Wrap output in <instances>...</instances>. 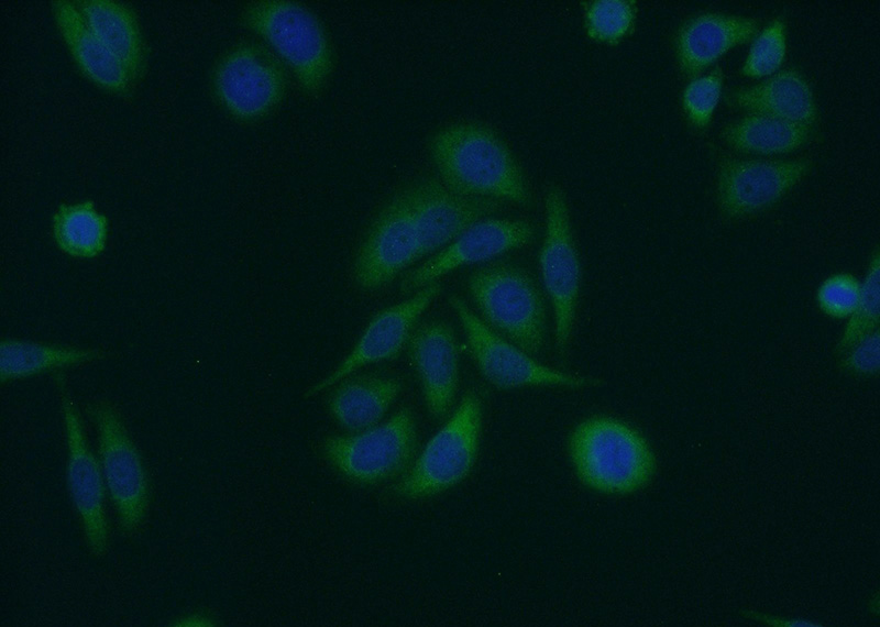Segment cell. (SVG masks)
I'll return each instance as SVG.
<instances>
[{"mask_svg": "<svg viewBox=\"0 0 880 627\" xmlns=\"http://www.w3.org/2000/svg\"><path fill=\"white\" fill-rule=\"evenodd\" d=\"M428 151L438 178L470 197L531 206L524 172L506 143L491 128L458 122L436 131Z\"/></svg>", "mask_w": 880, "mask_h": 627, "instance_id": "cell-1", "label": "cell"}, {"mask_svg": "<svg viewBox=\"0 0 880 627\" xmlns=\"http://www.w3.org/2000/svg\"><path fill=\"white\" fill-rule=\"evenodd\" d=\"M240 23L268 45L307 97L323 91L334 68L333 50L309 7L290 0L253 1L242 10Z\"/></svg>", "mask_w": 880, "mask_h": 627, "instance_id": "cell-2", "label": "cell"}, {"mask_svg": "<svg viewBox=\"0 0 880 627\" xmlns=\"http://www.w3.org/2000/svg\"><path fill=\"white\" fill-rule=\"evenodd\" d=\"M569 453L579 480L605 494L637 492L656 473V458L645 437L613 417L581 421L571 432Z\"/></svg>", "mask_w": 880, "mask_h": 627, "instance_id": "cell-3", "label": "cell"}, {"mask_svg": "<svg viewBox=\"0 0 880 627\" xmlns=\"http://www.w3.org/2000/svg\"><path fill=\"white\" fill-rule=\"evenodd\" d=\"M468 289L491 329L532 356L541 352L546 308L540 289L527 272L510 263L492 262L470 275Z\"/></svg>", "mask_w": 880, "mask_h": 627, "instance_id": "cell-4", "label": "cell"}, {"mask_svg": "<svg viewBox=\"0 0 880 627\" xmlns=\"http://www.w3.org/2000/svg\"><path fill=\"white\" fill-rule=\"evenodd\" d=\"M482 419V395L469 389L451 417L393 485L395 495L408 499L430 497L463 481L476 460Z\"/></svg>", "mask_w": 880, "mask_h": 627, "instance_id": "cell-5", "label": "cell"}, {"mask_svg": "<svg viewBox=\"0 0 880 627\" xmlns=\"http://www.w3.org/2000/svg\"><path fill=\"white\" fill-rule=\"evenodd\" d=\"M448 300L462 326L472 360L494 387L502 391L528 386L580 389L604 384L598 377L564 372L538 362L491 329L462 298L450 295Z\"/></svg>", "mask_w": 880, "mask_h": 627, "instance_id": "cell-6", "label": "cell"}, {"mask_svg": "<svg viewBox=\"0 0 880 627\" xmlns=\"http://www.w3.org/2000/svg\"><path fill=\"white\" fill-rule=\"evenodd\" d=\"M288 73L266 46L241 42L227 51L212 73L213 95L221 108L240 122L268 117L283 102Z\"/></svg>", "mask_w": 880, "mask_h": 627, "instance_id": "cell-7", "label": "cell"}, {"mask_svg": "<svg viewBox=\"0 0 880 627\" xmlns=\"http://www.w3.org/2000/svg\"><path fill=\"white\" fill-rule=\"evenodd\" d=\"M544 234L538 254L541 282L551 302L554 345L565 359L579 306L582 266L573 237L566 197L558 185L544 196Z\"/></svg>", "mask_w": 880, "mask_h": 627, "instance_id": "cell-8", "label": "cell"}, {"mask_svg": "<svg viewBox=\"0 0 880 627\" xmlns=\"http://www.w3.org/2000/svg\"><path fill=\"white\" fill-rule=\"evenodd\" d=\"M418 446L414 414L402 408L386 422L350 436L328 437L324 458L346 479L375 484L410 468Z\"/></svg>", "mask_w": 880, "mask_h": 627, "instance_id": "cell-9", "label": "cell"}, {"mask_svg": "<svg viewBox=\"0 0 880 627\" xmlns=\"http://www.w3.org/2000/svg\"><path fill=\"white\" fill-rule=\"evenodd\" d=\"M89 414L98 431L100 464L119 527L125 535H132L143 524L150 506V483L143 460L111 404L95 403Z\"/></svg>", "mask_w": 880, "mask_h": 627, "instance_id": "cell-10", "label": "cell"}, {"mask_svg": "<svg viewBox=\"0 0 880 627\" xmlns=\"http://www.w3.org/2000/svg\"><path fill=\"white\" fill-rule=\"evenodd\" d=\"M421 258L416 224L400 189L378 211L353 263L356 284L376 290Z\"/></svg>", "mask_w": 880, "mask_h": 627, "instance_id": "cell-11", "label": "cell"}, {"mask_svg": "<svg viewBox=\"0 0 880 627\" xmlns=\"http://www.w3.org/2000/svg\"><path fill=\"white\" fill-rule=\"evenodd\" d=\"M419 238L421 258L441 250L474 223L490 218L501 201L460 195L438 177H425L402 189Z\"/></svg>", "mask_w": 880, "mask_h": 627, "instance_id": "cell-12", "label": "cell"}, {"mask_svg": "<svg viewBox=\"0 0 880 627\" xmlns=\"http://www.w3.org/2000/svg\"><path fill=\"white\" fill-rule=\"evenodd\" d=\"M534 237L532 226L525 220L483 219L406 274L400 282V292L408 294L418 290L453 270L492 261L529 244Z\"/></svg>", "mask_w": 880, "mask_h": 627, "instance_id": "cell-13", "label": "cell"}, {"mask_svg": "<svg viewBox=\"0 0 880 627\" xmlns=\"http://www.w3.org/2000/svg\"><path fill=\"white\" fill-rule=\"evenodd\" d=\"M62 410L68 453V491L81 520L88 548L94 556L102 557L109 547V525L105 509L106 483L101 464L89 448L81 418L66 393L62 396Z\"/></svg>", "mask_w": 880, "mask_h": 627, "instance_id": "cell-14", "label": "cell"}, {"mask_svg": "<svg viewBox=\"0 0 880 627\" xmlns=\"http://www.w3.org/2000/svg\"><path fill=\"white\" fill-rule=\"evenodd\" d=\"M810 168L807 160H725L717 174L718 207L729 218L762 211L780 201Z\"/></svg>", "mask_w": 880, "mask_h": 627, "instance_id": "cell-15", "label": "cell"}, {"mask_svg": "<svg viewBox=\"0 0 880 627\" xmlns=\"http://www.w3.org/2000/svg\"><path fill=\"white\" fill-rule=\"evenodd\" d=\"M440 290L441 285L433 282L416 290L408 299L374 315L346 358L328 376L309 387L305 397L317 395L361 366L397 358L417 320Z\"/></svg>", "mask_w": 880, "mask_h": 627, "instance_id": "cell-16", "label": "cell"}, {"mask_svg": "<svg viewBox=\"0 0 880 627\" xmlns=\"http://www.w3.org/2000/svg\"><path fill=\"white\" fill-rule=\"evenodd\" d=\"M407 346L427 409L440 420L449 413L459 384V345L454 331L447 322L430 321L411 332Z\"/></svg>", "mask_w": 880, "mask_h": 627, "instance_id": "cell-17", "label": "cell"}, {"mask_svg": "<svg viewBox=\"0 0 880 627\" xmlns=\"http://www.w3.org/2000/svg\"><path fill=\"white\" fill-rule=\"evenodd\" d=\"M758 22L750 18L723 13H702L678 30L674 46L680 69L695 77L730 48L757 35Z\"/></svg>", "mask_w": 880, "mask_h": 627, "instance_id": "cell-18", "label": "cell"}, {"mask_svg": "<svg viewBox=\"0 0 880 627\" xmlns=\"http://www.w3.org/2000/svg\"><path fill=\"white\" fill-rule=\"evenodd\" d=\"M58 32L80 73L98 87L127 95L134 85L125 67L91 32L75 2H52Z\"/></svg>", "mask_w": 880, "mask_h": 627, "instance_id": "cell-19", "label": "cell"}, {"mask_svg": "<svg viewBox=\"0 0 880 627\" xmlns=\"http://www.w3.org/2000/svg\"><path fill=\"white\" fill-rule=\"evenodd\" d=\"M96 37L125 67L135 84L146 69L147 54L135 13L124 3L112 0L75 2Z\"/></svg>", "mask_w": 880, "mask_h": 627, "instance_id": "cell-20", "label": "cell"}, {"mask_svg": "<svg viewBox=\"0 0 880 627\" xmlns=\"http://www.w3.org/2000/svg\"><path fill=\"white\" fill-rule=\"evenodd\" d=\"M733 101L748 113L771 116L810 128L817 121L812 89L794 69L781 70L758 85L736 91Z\"/></svg>", "mask_w": 880, "mask_h": 627, "instance_id": "cell-21", "label": "cell"}, {"mask_svg": "<svg viewBox=\"0 0 880 627\" xmlns=\"http://www.w3.org/2000/svg\"><path fill=\"white\" fill-rule=\"evenodd\" d=\"M402 391L395 377L363 375L343 381L329 399L333 418L344 428L360 432L374 427Z\"/></svg>", "mask_w": 880, "mask_h": 627, "instance_id": "cell-22", "label": "cell"}, {"mask_svg": "<svg viewBox=\"0 0 880 627\" xmlns=\"http://www.w3.org/2000/svg\"><path fill=\"white\" fill-rule=\"evenodd\" d=\"M102 356L103 353L97 349L2 339L0 344V378L4 384L82 364Z\"/></svg>", "mask_w": 880, "mask_h": 627, "instance_id": "cell-23", "label": "cell"}, {"mask_svg": "<svg viewBox=\"0 0 880 627\" xmlns=\"http://www.w3.org/2000/svg\"><path fill=\"white\" fill-rule=\"evenodd\" d=\"M52 237L61 252L80 260H92L107 249L109 219L95 201L61 204L52 217Z\"/></svg>", "mask_w": 880, "mask_h": 627, "instance_id": "cell-24", "label": "cell"}, {"mask_svg": "<svg viewBox=\"0 0 880 627\" xmlns=\"http://www.w3.org/2000/svg\"><path fill=\"white\" fill-rule=\"evenodd\" d=\"M811 128L776 117L748 113L726 125L722 132L733 148L762 155L787 154L805 145Z\"/></svg>", "mask_w": 880, "mask_h": 627, "instance_id": "cell-25", "label": "cell"}, {"mask_svg": "<svg viewBox=\"0 0 880 627\" xmlns=\"http://www.w3.org/2000/svg\"><path fill=\"white\" fill-rule=\"evenodd\" d=\"M636 16L637 6L632 0H594L583 6L587 37L612 46L632 33Z\"/></svg>", "mask_w": 880, "mask_h": 627, "instance_id": "cell-26", "label": "cell"}, {"mask_svg": "<svg viewBox=\"0 0 880 627\" xmlns=\"http://www.w3.org/2000/svg\"><path fill=\"white\" fill-rule=\"evenodd\" d=\"M880 255L876 251L870 258L859 301L850 315L837 344V353L844 354L862 338L878 329L880 316Z\"/></svg>", "mask_w": 880, "mask_h": 627, "instance_id": "cell-27", "label": "cell"}, {"mask_svg": "<svg viewBox=\"0 0 880 627\" xmlns=\"http://www.w3.org/2000/svg\"><path fill=\"white\" fill-rule=\"evenodd\" d=\"M785 31L784 21L774 19L755 37L741 67L744 76H771L781 67L787 54Z\"/></svg>", "mask_w": 880, "mask_h": 627, "instance_id": "cell-28", "label": "cell"}, {"mask_svg": "<svg viewBox=\"0 0 880 627\" xmlns=\"http://www.w3.org/2000/svg\"><path fill=\"white\" fill-rule=\"evenodd\" d=\"M723 86V72L716 67L705 76L695 77L683 90L682 105L690 122L706 128L719 101Z\"/></svg>", "mask_w": 880, "mask_h": 627, "instance_id": "cell-29", "label": "cell"}, {"mask_svg": "<svg viewBox=\"0 0 880 627\" xmlns=\"http://www.w3.org/2000/svg\"><path fill=\"white\" fill-rule=\"evenodd\" d=\"M860 293L861 284L854 275L837 273L821 283L816 292V302L828 317L849 318L859 301Z\"/></svg>", "mask_w": 880, "mask_h": 627, "instance_id": "cell-30", "label": "cell"}, {"mask_svg": "<svg viewBox=\"0 0 880 627\" xmlns=\"http://www.w3.org/2000/svg\"><path fill=\"white\" fill-rule=\"evenodd\" d=\"M842 366L854 375H877L880 369L879 330L869 333L845 352Z\"/></svg>", "mask_w": 880, "mask_h": 627, "instance_id": "cell-31", "label": "cell"}, {"mask_svg": "<svg viewBox=\"0 0 880 627\" xmlns=\"http://www.w3.org/2000/svg\"><path fill=\"white\" fill-rule=\"evenodd\" d=\"M213 622L215 620L208 614L201 612H194L180 616L173 623V625L178 627H193V626L206 627V626H213L215 625Z\"/></svg>", "mask_w": 880, "mask_h": 627, "instance_id": "cell-32", "label": "cell"}, {"mask_svg": "<svg viewBox=\"0 0 880 627\" xmlns=\"http://www.w3.org/2000/svg\"><path fill=\"white\" fill-rule=\"evenodd\" d=\"M752 614H754L752 617L755 619H758V620H761V622H765L767 624L774 625V626H785V625H788V626H816V624H812V623L803 622V620H787L784 618L783 619H778L777 617H772V616L770 617V616H767L765 614H757V613H752Z\"/></svg>", "mask_w": 880, "mask_h": 627, "instance_id": "cell-33", "label": "cell"}]
</instances>
